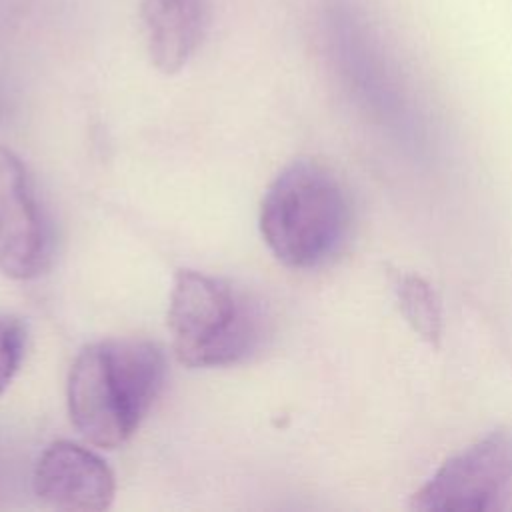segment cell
<instances>
[{
	"label": "cell",
	"instance_id": "1",
	"mask_svg": "<svg viewBox=\"0 0 512 512\" xmlns=\"http://www.w3.org/2000/svg\"><path fill=\"white\" fill-rule=\"evenodd\" d=\"M164 374V354L150 340L108 338L84 346L66 384L74 428L98 448L122 446L152 408Z\"/></svg>",
	"mask_w": 512,
	"mask_h": 512
},
{
	"label": "cell",
	"instance_id": "2",
	"mask_svg": "<svg viewBox=\"0 0 512 512\" xmlns=\"http://www.w3.org/2000/svg\"><path fill=\"white\" fill-rule=\"evenodd\" d=\"M258 222L276 260L296 270L318 268L332 260L348 238V194L330 168L300 158L270 182Z\"/></svg>",
	"mask_w": 512,
	"mask_h": 512
},
{
	"label": "cell",
	"instance_id": "3",
	"mask_svg": "<svg viewBox=\"0 0 512 512\" xmlns=\"http://www.w3.org/2000/svg\"><path fill=\"white\" fill-rule=\"evenodd\" d=\"M264 314L232 282L198 270L174 276L168 332L176 358L190 368L230 366L248 358L264 340Z\"/></svg>",
	"mask_w": 512,
	"mask_h": 512
},
{
	"label": "cell",
	"instance_id": "4",
	"mask_svg": "<svg viewBox=\"0 0 512 512\" xmlns=\"http://www.w3.org/2000/svg\"><path fill=\"white\" fill-rule=\"evenodd\" d=\"M422 512L512 510V430L500 428L448 458L412 494Z\"/></svg>",
	"mask_w": 512,
	"mask_h": 512
},
{
	"label": "cell",
	"instance_id": "5",
	"mask_svg": "<svg viewBox=\"0 0 512 512\" xmlns=\"http://www.w3.org/2000/svg\"><path fill=\"white\" fill-rule=\"evenodd\" d=\"M54 236L22 160L0 146V270L14 280L44 274Z\"/></svg>",
	"mask_w": 512,
	"mask_h": 512
},
{
	"label": "cell",
	"instance_id": "6",
	"mask_svg": "<svg viewBox=\"0 0 512 512\" xmlns=\"http://www.w3.org/2000/svg\"><path fill=\"white\" fill-rule=\"evenodd\" d=\"M34 494L66 512H102L110 508L116 480L108 464L90 448L58 440L36 460Z\"/></svg>",
	"mask_w": 512,
	"mask_h": 512
},
{
	"label": "cell",
	"instance_id": "7",
	"mask_svg": "<svg viewBox=\"0 0 512 512\" xmlns=\"http://www.w3.org/2000/svg\"><path fill=\"white\" fill-rule=\"evenodd\" d=\"M140 20L152 64L162 74H176L202 44L208 0H142Z\"/></svg>",
	"mask_w": 512,
	"mask_h": 512
},
{
	"label": "cell",
	"instance_id": "8",
	"mask_svg": "<svg viewBox=\"0 0 512 512\" xmlns=\"http://www.w3.org/2000/svg\"><path fill=\"white\" fill-rule=\"evenodd\" d=\"M392 290L406 322L426 342L436 344L442 334V310L434 288L420 276L394 272Z\"/></svg>",
	"mask_w": 512,
	"mask_h": 512
},
{
	"label": "cell",
	"instance_id": "9",
	"mask_svg": "<svg viewBox=\"0 0 512 512\" xmlns=\"http://www.w3.org/2000/svg\"><path fill=\"white\" fill-rule=\"evenodd\" d=\"M26 348V326L20 318L0 314V396L14 380Z\"/></svg>",
	"mask_w": 512,
	"mask_h": 512
}]
</instances>
